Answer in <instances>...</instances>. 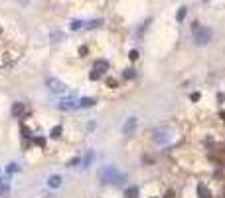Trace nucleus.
<instances>
[{"mask_svg":"<svg viewBox=\"0 0 225 198\" xmlns=\"http://www.w3.org/2000/svg\"><path fill=\"white\" fill-rule=\"evenodd\" d=\"M128 58H130V60H136V58H138V52H136V50H132L130 53H128Z\"/></svg>","mask_w":225,"mask_h":198,"instance_id":"nucleus-23","label":"nucleus"},{"mask_svg":"<svg viewBox=\"0 0 225 198\" xmlns=\"http://www.w3.org/2000/svg\"><path fill=\"white\" fill-rule=\"evenodd\" d=\"M95 163V151H87L85 153V157L81 159V164H83V168H89L91 164Z\"/></svg>","mask_w":225,"mask_h":198,"instance_id":"nucleus-7","label":"nucleus"},{"mask_svg":"<svg viewBox=\"0 0 225 198\" xmlns=\"http://www.w3.org/2000/svg\"><path fill=\"white\" fill-rule=\"evenodd\" d=\"M152 137H154V141L158 143V145H166V143H170L172 141V131L168 129V127H164V129H156L152 133Z\"/></svg>","mask_w":225,"mask_h":198,"instance_id":"nucleus-3","label":"nucleus"},{"mask_svg":"<svg viewBox=\"0 0 225 198\" xmlns=\"http://www.w3.org/2000/svg\"><path fill=\"white\" fill-rule=\"evenodd\" d=\"M101 24H103L101 20H91V22L85 24V28H97V26H101Z\"/></svg>","mask_w":225,"mask_h":198,"instance_id":"nucleus-17","label":"nucleus"},{"mask_svg":"<svg viewBox=\"0 0 225 198\" xmlns=\"http://www.w3.org/2000/svg\"><path fill=\"white\" fill-rule=\"evenodd\" d=\"M136 194H138V188H136V186H132V188L126 190V196H128V198H135Z\"/></svg>","mask_w":225,"mask_h":198,"instance_id":"nucleus-18","label":"nucleus"},{"mask_svg":"<svg viewBox=\"0 0 225 198\" xmlns=\"http://www.w3.org/2000/svg\"><path fill=\"white\" fill-rule=\"evenodd\" d=\"M136 123L138 121L135 119V117H128V119L125 121V125H122V133H125V135H130V133L136 129Z\"/></svg>","mask_w":225,"mask_h":198,"instance_id":"nucleus-6","label":"nucleus"},{"mask_svg":"<svg viewBox=\"0 0 225 198\" xmlns=\"http://www.w3.org/2000/svg\"><path fill=\"white\" fill-rule=\"evenodd\" d=\"M101 77V73L99 71H95V69H93V73H91V79H99Z\"/></svg>","mask_w":225,"mask_h":198,"instance_id":"nucleus-24","label":"nucleus"},{"mask_svg":"<svg viewBox=\"0 0 225 198\" xmlns=\"http://www.w3.org/2000/svg\"><path fill=\"white\" fill-rule=\"evenodd\" d=\"M101 180L105 184H115V186H121L122 182H126V174L119 173L115 167H105L101 170Z\"/></svg>","mask_w":225,"mask_h":198,"instance_id":"nucleus-1","label":"nucleus"},{"mask_svg":"<svg viewBox=\"0 0 225 198\" xmlns=\"http://www.w3.org/2000/svg\"><path fill=\"white\" fill-rule=\"evenodd\" d=\"M125 77L126 79H132V77H135V69H126V71H125Z\"/></svg>","mask_w":225,"mask_h":198,"instance_id":"nucleus-21","label":"nucleus"},{"mask_svg":"<svg viewBox=\"0 0 225 198\" xmlns=\"http://www.w3.org/2000/svg\"><path fill=\"white\" fill-rule=\"evenodd\" d=\"M210 40H211V32L207 28H200L197 22H196V26H194V42L197 46H205Z\"/></svg>","mask_w":225,"mask_h":198,"instance_id":"nucleus-2","label":"nucleus"},{"mask_svg":"<svg viewBox=\"0 0 225 198\" xmlns=\"http://www.w3.org/2000/svg\"><path fill=\"white\" fill-rule=\"evenodd\" d=\"M10 194V182L6 178H0V198H8Z\"/></svg>","mask_w":225,"mask_h":198,"instance_id":"nucleus-9","label":"nucleus"},{"mask_svg":"<svg viewBox=\"0 0 225 198\" xmlns=\"http://www.w3.org/2000/svg\"><path fill=\"white\" fill-rule=\"evenodd\" d=\"M83 26H85V22H81V20H73V22L69 24V28L71 30H81Z\"/></svg>","mask_w":225,"mask_h":198,"instance_id":"nucleus-15","label":"nucleus"},{"mask_svg":"<svg viewBox=\"0 0 225 198\" xmlns=\"http://www.w3.org/2000/svg\"><path fill=\"white\" fill-rule=\"evenodd\" d=\"M50 135H51L53 139H57V137H60V135H61V127H53V129H51V133H50Z\"/></svg>","mask_w":225,"mask_h":198,"instance_id":"nucleus-19","label":"nucleus"},{"mask_svg":"<svg viewBox=\"0 0 225 198\" xmlns=\"http://www.w3.org/2000/svg\"><path fill=\"white\" fill-rule=\"evenodd\" d=\"M16 170H18V164H16V163H10L6 167V173H16Z\"/></svg>","mask_w":225,"mask_h":198,"instance_id":"nucleus-20","label":"nucleus"},{"mask_svg":"<svg viewBox=\"0 0 225 198\" xmlns=\"http://www.w3.org/2000/svg\"><path fill=\"white\" fill-rule=\"evenodd\" d=\"M79 163H81V159H71V160H69V167H75V164H79Z\"/></svg>","mask_w":225,"mask_h":198,"instance_id":"nucleus-22","label":"nucleus"},{"mask_svg":"<svg viewBox=\"0 0 225 198\" xmlns=\"http://www.w3.org/2000/svg\"><path fill=\"white\" fill-rule=\"evenodd\" d=\"M50 38H51V40H55V42H60V40H63V32L55 30V32H51V34H50Z\"/></svg>","mask_w":225,"mask_h":198,"instance_id":"nucleus-16","label":"nucleus"},{"mask_svg":"<svg viewBox=\"0 0 225 198\" xmlns=\"http://www.w3.org/2000/svg\"><path fill=\"white\" fill-rule=\"evenodd\" d=\"M47 186H50V188H60L61 186V176L60 174H51L50 178H47Z\"/></svg>","mask_w":225,"mask_h":198,"instance_id":"nucleus-10","label":"nucleus"},{"mask_svg":"<svg viewBox=\"0 0 225 198\" xmlns=\"http://www.w3.org/2000/svg\"><path fill=\"white\" fill-rule=\"evenodd\" d=\"M46 85H47V89H50V91H53V93H65V91H67L65 83L60 81V79H55V77H50V79L46 81Z\"/></svg>","mask_w":225,"mask_h":198,"instance_id":"nucleus-4","label":"nucleus"},{"mask_svg":"<svg viewBox=\"0 0 225 198\" xmlns=\"http://www.w3.org/2000/svg\"><path fill=\"white\" fill-rule=\"evenodd\" d=\"M186 14H188V8H186V6H180V10H178V14H176V20H178V22H184Z\"/></svg>","mask_w":225,"mask_h":198,"instance_id":"nucleus-14","label":"nucleus"},{"mask_svg":"<svg viewBox=\"0 0 225 198\" xmlns=\"http://www.w3.org/2000/svg\"><path fill=\"white\" fill-rule=\"evenodd\" d=\"M22 113H24V105H22V103H14V105H12V115H14V117H20Z\"/></svg>","mask_w":225,"mask_h":198,"instance_id":"nucleus-12","label":"nucleus"},{"mask_svg":"<svg viewBox=\"0 0 225 198\" xmlns=\"http://www.w3.org/2000/svg\"><path fill=\"white\" fill-rule=\"evenodd\" d=\"M107 69H109V63H107L105 60H99V62H95V71H99L101 76H103V73L107 71Z\"/></svg>","mask_w":225,"mask_h":198,"instance_id":"nucleus-11","label":"nucleus"},{"mask_svg":"<svg viewBox=\"0 0 225 198\" xmlns=\"http://www.w3.org/2000/svg\"><path fill=\"white\" fill-rule=\"evenodd\" d=\"M61 111H71V109H77V101L75 99H61L60 103H57Z\"/></svg>","mask_w":225,"mask_h":198,"instance_id":"nucleus-5","label":"nucleus"},{"mask_svg":"<svg viewBox=\"0 0 225 198\" xmlns=\"http://www.w3.org/2000/svg\"><path fill=\"white\" fill-rule=\"evenodd\" d=\"M197 194H200V198H210V190H207L205 184H200L197 186Z\"/></svg>","mask_w":225,"mask_h":198,"instance_id":"nucleus-13","label":"nucleus"},{"mask_svg":"<svg viewBox=\"0 0 225 198\" xmlns=\"http://www.w3.org/2000/svg\"><path fill=\"white\" fill-rule=\"evenodd\" d=\"M97 101H95L93 97H83L77 101V109H89V107H93Z\"/></svg>","mask_w":225,"mask_h":198,"instance_id":"nucleus-8","label":"nucleus"}]
</instances>
